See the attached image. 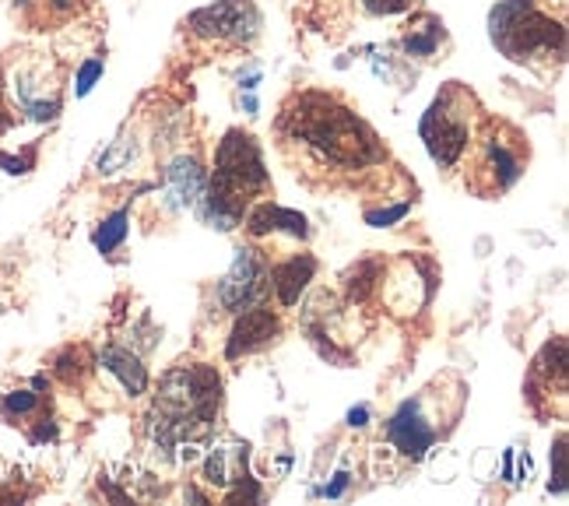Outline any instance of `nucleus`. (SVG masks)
Returning <instances> with one entry per match:
<instances>
[{"instance_id": "1", "label": "nucleus", "mask_w": 569, "mask_h": 506, "mask_svg": "<svg viewBox=\"0 0 569 506\" xmlns=\"http://www.w3.org/2000/svg\"><path fill=\"white\" fill-rule=\"evenodd\" d=\"M281 127L289 130L292 138L310 145L323 162L341 166V169H362V166H377L387 159L373 127L359 120L352 109L341 106L335 96H323V92L296 96L292 106H284Z\"/></svg>"}, {"instance_id": "2", "label": "nucleus", "mask_w": 569, "mask_h": 506, "mask_svg": "<svg viewBox=\"0 0 569 506\" xmlns=\"http://www.w3.org/2000/svg\"><path fill=\"white\" fill-rule=\"evenodd\" d=\"M489 36L502 57L528 63L535 57H559L566 53V29L562 21L541 14L535 0H499L489 14Z\"/></svg>"}, {"instance_id": "3", "label": "nucleus", "mask_w": 569, "mask_h": 506, "mask_svg": "<svg viewBox=\"0 0 569 506\" xmlns=\"http://www.w3.org/2000/svg\"><path fill=\"white\" fill-rule=\"evenodd\" d=\"M471 92H465L461 85L450 81L440 96L432 99V106L426 109V117L419 123V135L426 141V151L436 166H457L461 156L468 151L471 141Z\"/></svg>"}, {"instance_id": "4", "label": "nucleus", "mask_w": 569, "mask_h": 506, "mask_svg": "<svg viewBox=\"0 0 569 506\" xmlns=\"http://www.w3.org/2000/svg\"><path fill=\"white\" fill-rule=\"evenodd\" d=\"M268 180L271 176H268L264 156H260V145L253 141V135H247V130H229V135L218 141L214 176L208 183L250 201L253 194L268 190Z\"/></svg>"}, {"instance_id": "5", "label": "nucleus", "mask_w": 569, "mask_h": 506, "mask_svg": "<svg viewBox=\"0 0 569 506\" xmlns=\"http://www.w3.org/2000/svg\"><path fill=\"white\" fill-rule=\"evenodd\" d=\"M187 29L197 39H218V42H239L247 47L260 36V11L253 0H214L208 8H197L187 18Z\"/></svg>"}, {"instance_id": "6", "label": "nucleus", "mask_w": 569, "mask_h": 506, "mask_svg": "<svg viewBox=\"0 0 569 506\" xmlns=\"http://www.w3.org/2000/svg\"><path fill=\"white\" fill-rule=\"evenodd\" d=\"M264 278H268L264 257L253 247H239L232 257V268L218 281V302H222L229 314L247 310V306H253L260 292H264Z\"/></svg>"}, {"instance_id": "7", "label": "nucleus", "mask_w": 569, "mask_h": 506, "mask_svg": "<svg viewBox=\"0 0 569 506\" xmlns=\"http://www.w3.org/2000/svg\"><path fill=\"white\" fill-rule=\"evenodd\" d=\"M278 335H281L278 314L264 302H253V306H247V310L236 314V324H232L229 341H226V359L253 356V351L268 348Z\"/></svg>"}, {"instance_id": "8", "label": "nucleus", "mask_w": 569, "mask_h": 506, "mask_svg": "<svg viewBox=\"0 0 569 506\" xmlns=\"http://www.w3.org/2000/svg\"><path fill=\"white\" fill-rule=\"evenodd\" d=\"M436 436H440V433H436V426L422 415V405L419 401H405L398 411L390 415V423H387V439L408 460H422L432 450Z\"/></svg>"}, {"instance_id": "9", "label": "nucleus", "mask_w": 569, "mask_h": 506, "mask_svg": "<svg viewBox=\"0 0 569 506\" xmlns=\"http://www.w3.org/2000/svg\"><path fill=\"white\" fill-rule=\"evenodd\" d=\"M14 99H18L21 109H26V117L39 120V123L57 120L60 109H63L57 85H50L47 75H42L39 68H21L14 75Z\"/></svg>"}, {"instance_id": "10", "label": "nucleus", "mask_w": 569, "mask_h": 506, "mask_svg": "<svg viewBox=\"0 0 569 506\" xmlns=\"http://www.w3.org/2000/svg\"><path fill=\"white\" fill-rule=\"evenodd\" d=\"M250 444L243 439H226V444H214L204 457V482L218 489H232L239 478L250 475Z\"/></svg>"}, {"instance_id": "11", "label": "nucleus", "mask_w": 569, "mask_h": 506, "mask_svg": "<svg viewBox=\"0 0 569 506\" xmlns=\"http://www.w3.org/2000/svg\"><path fill=\"white\" fill-rule=\"evenodd\" d=\"M247 232L253 239H264V236H274V232L306 239V236H310V222H306V215H299L292 208L264 201V205H257L253 211H247Z\"/></svg>"}, {"instance_id": "12", "label": "nucleus", "mask_w": 569, "mask_h": 506, "mask_svg": "<svg viewBox=\"0 0 569 506\" xmlns=\"http://www.w3.org/2000/svg\"><path fill=\"white\" fill-rule=\"evenodd\" d=\"M317 275V257L310 254H296L289 260H281L271 268V285H274V296L281 306H296L299 296L310 289V281Z\"/></svg>"}, {"instance_id": "13", "label": "nucleus", "mask_w": 569, "mask_h": 506, "mask_svg": "<svg viewBox=\"0 0 569 506\" xmlns=\"http://www.w3.org/2000/svg\"><path fill=\"white\" fill-rule=\"evenodd\" d=\"M99 366L113 373L130 398H141V394L148 390V369H144V363L130 348H120V345L102 348L99 351Z\"/></svg>"}, {"instance_id": "14", "label": "nucleus", "mask_w": 569, "mask_h": 506, "mask_svg": "<svg viewBox=\"0 0 569 506\" xmlns=\"http://www.w3.org/2000/svg\"><path fill=\"white\" fill-rule=\"evenodd\" d=\"M204 183H208L204 169L197 166V159H190V156L172 159L169 169H166V187H169V197H172V205H177V208L197 205V197L204 194Z\"/></svg>"}, {"instance_id": "15", "label": "nucleus", "mask_w": 569, "mask_h": 506, "mask_svg": "<svg viewBox=\"0 0 569 506\" xmlns=\"http://www.w3.org/2000/svg\"><path fill=\"white\" fill-rule=\"evenodd\" d=\"M486 169L492 176V187L496 190H510L520 180V172H523L520 156H517V151L507 141H499L496 135L486 138Z\"/></svg>"}, {"instance_id": "16", "label": "nucleus", "mask_w": 569, "mask_h": 506, "mask_svg": "<svg viewBox=\"0 0 569 506\" xmlns=\"http://www.w3.org/2000/svg\"><path fill=\"white\" fill-rule=\"evenodd\" d=\"M443 39H447V32H443V21L440 18H432V14H419L408 26V32H405V39H401V50L408 53V57H432L436 50L443 47Z\"/></svg>"}, {"instance_id": "17", "label": "nucleus", "mask_w": 569, "mask_h": 506, "mask_svg": "<svg viewBox=\"0 0 569 506\" xmlns=\"http://www.w3.org/2000/svg\"><path fill=\"white\" fill-rule=\"evenodd\" d=\"M380 281H383V260H359L356 268L345 275V299L359 306L377 292Z\"/></svg>"}, {"instance_id": "18", "label": "nucleus", "mask_w": 569, "mask_h": 506, "mask_svg": "<svg viewBox=\"0 0 569 506\" xmlns=\"http://www.w3.org/2000/svg\"><path fill=\"white\" fill-rule=\"evenodd\" d=\"M552 377L566 380V341L562 338H552L545 345L541 356L535 359V369H531V380H541L549 390H552Z\"/></svg>"}, {"instance_id": "19", "label": "nucleus", "mask_w": 569, "mask_h": 506, "mask_svg": "<svg viewBox=\"0 0 569 506\" xmlns=\"http://www.w3.org/2000/svg\"><path fill=\"white\" fill-rule=\"evenodd\" d=\"M127 222H130V205L117 208L109 218H102L99 229L92 232V244L99 254H113L117 247H123V239H127Z\"/></svg>"}, {"instance_id": "20", "label": "nucleus", "mask_w": 569, "mask_h": 506, "mask_svg": "<svg viewBox=\"0 0 569 506\" xmlns=\"http://www.w3.org/2000/svg\"><path fill=\"white\" fill-rule=\"evenodd\" d=\"M39 408H42V394H36V390H8L4 398H0V415H4L8 423L29 419V415H36Z\"/></svg>"}, {"instance_id": "21", "label": "nucleus", "mask_w": 569, "mask_h": 506, "mask_svg": "<svg viewBox=\"0 0 569 506\" xmlns=\"http://www.w3.org/2000/svg\"><path fill=\"white\" fill-rule=\"evenodd\" d=\"M84 356H81V348H63L60 356L53 359V373L60 380H68V384H78L84 377Z\"/></svg>"}, {"instance_id": "22", "label": "nucleus", "mask_w": 569, "mask_h": 506, "mask_svg": "<svg viewBox=\"0 0 569 506\" xmlns=\"http://www.w3.org/2000/svg\"><path fill=\"white\" fill-rule=\"evenodd\" d=\"M102 71H106V60L102 57H89L78 68V75H74V96L78 99H84L92 92V88L99 85V78H102Z\"/></svg>"}, {"instance_id": "23", "label": "nucleus", "mask_w": 569, "mask_h": 506, "mask_svg": "<svg viewBox=\"0 0 569 506\" xmlns=\"http://www.w3.org/2000/svg\"><path fill=\"white\" fill-rule=\"evenodd\" d=\"M549 493L566 496V436L559 433L552 444V478H549Z\"/></svg>"}, {"instance_id": "24", "label": "nucleus", "mask_w": 569, "mask_h": 506, "mask_svg": "<svg viewBox=\"0 0 569 506\" xmlns=\"http://www.w3.org/2000/svg\"><path fill=\"white\" fill-rule=\"evenodd\" d=\"M408 211H411V201H401V205H393V208H380V211H366V226L390 229L393 222H401Z\"/></svg>"}, {"instance_id": "25", "label": "nucleus", "mask_w": 569, "mask_h": 506, "mask_svg": "<svg viewBox=\"0 0 569 506\" xmlns=\"http://www.w3.org/2000/svg\"><path fill=\"white\" fill-rule=\"evenodd\" d=\"M0 169L11 176H26L29 169H36V148H29L26 156H8V151H0Z\"/></svg>"}, {"instance_id": "26", "label": "nucleus", "mask_w": 569, "mask_h": 506, "mask_svg": "<svg viewBox=\"0 0 569 506\" xmlns=\"http://www.w3.org/2000/svg\"><path fill=\"white\" fill-rule=\"evenodd\" d=\"M78 0H18V8H26V11H53V14H71L74 11Z\"/></svg>"}, {"instance_id": "27", "label": "nucleus", "mask_w": 569, "mask_h": 506, "mask_svg": "<svg viewBox=\"0 0 569 506\" xmlns=\"http://www.w3.org/2000/svg\"><path fill=\"white\" fill-rule=\"evenodd\" d=\"M362 8L369 14H401L411 8V0H362Z\"/></svg>"}, {"instance_id": "28", "label": "nucleus", "mask_w": 569, "mask_h": 506, "mask_svg": "<svg viewBox=\"0 0 569 506\" xmlns=\"http://www.w3.org/2000/svg\"><path fill=\"white\" fill-rule=\"evenodd\" d=\"M29 439H32V444H50V439H57V423L50 419V415H47V419H39V426L29 429Z\"/></svg>"}, {"instance_id": "29", "label": "nucleus", "mask_w": 569, "mask_h": 506, "mask_svg": "<svg viewBox=\"0 0 569 506\" xmlns=\"http://www.w3.org/2000/svg\"><path fill=\"white\" fill-rule=\"evenodd\" d=\"M348 482H352V478H348V472H338V475H335V482H331V486H323V489H320V496H327V499H338V496L345 493V486H348Z\"/></svg>"}, {"instance_id": "30", "label": "nucleus", "mask_w": 569, "mask_h": 506, "mask_svg": "<svg viewBox=\"0 0 569 506\" xmlns=\"http://www.w3.org/2000/svg\"><path fill=\"white\" fill-rule=\"evenodd\" d=\"M348 426H352V429H362V426H369V408H366V405H359V408L348 411Z\"/></svg>"}, {"instance_id": "31", "label": "nucleus", "mask_w": 569, "mask_h": 506, "mask_svg": "<svg viewBox=\"0 0 569 506\" xmlns=\"http://www.w3.org/2000/svg\"><path fill=\"white\" fill-rule=\"evenodd\" d=\"M14 120L8 117V102H4V75H0V135H4V130L11 127Z\"/></svg>"}, {"instance_id": "32", "label": "nucleus", "mask_w": 569, "mask_h": 506, "mask_svg": "<svg viewBox=\"0 0 569 506\" xmlns=\"http://www.w3.org/2000/svg\"><path fill=\"white\" fill-rule=\"evenodd\" d=\"M187 499H193V503H208V496H204V493H197V489H187Z\"/></svg>"}]
</instances>
